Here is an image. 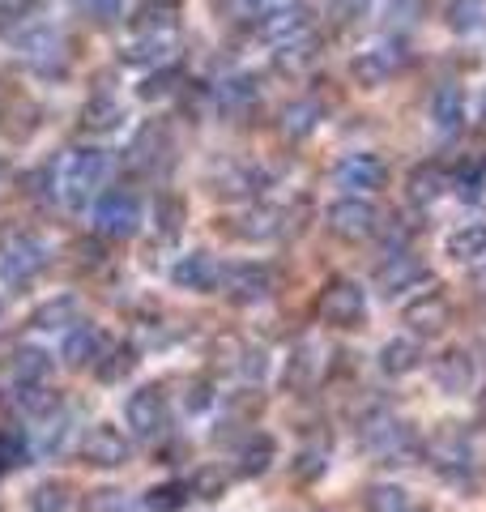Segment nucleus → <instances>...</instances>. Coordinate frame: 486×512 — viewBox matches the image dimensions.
<instances>
[{
    "label": "nucleus",
    "instance_id": "obj_38",
    "mask_svg": "<svg viewBox=\"0 0 486 512\" xmlns=\"http://www.w3.org/2000/svg\"><path fill=\"white\" fill-rule=\"evenodd\" d=\"M316 124H320V103L299 99L286 107V137H307Z\"/></svg>",
    "mask_w": 486,
    "mask_h": 512
},
{
    "label": "nucleus",
    "instance_id": "obj_43",
    "mask_svg": "<svg viewBox=\"0 0 486 512\" xmlns=\"http://www.w3.org/2000/svg\"><path fill=\"white\" fill-rule=\"evenodd\" d=\"M324 470H329V453L324 448H307V453H299V461H295V483H312V478H320Z\"/></svg>",
    "mask_w": 486,
    "mask_h": 512
},
{
    "label": "nucleus",
    "instance_id": "obj_1",
    "mask_svg": "<svg viewBox=\"0 0 486 512\" xmlns=\"http://www.w3.org/2000/svg\"><path fill=\"white\" fill-rule=\"evenodd\" d=\"M103 175H107L103 150H69L56 171V197L69 205V210H86L90 197L103 188Z\"/></svg>",
    "mask_w": 486,
    "mask_h": 512
},
{
    "label": "nucleus",
    "instance_id": "obj_18",
    "mask_svg": "<svg viewBox=\"0 0 486 512\" xmlns=\"http://www.w3.org/2000/svg\"><path fill=\"white\" fill-rule=\"evenodd\" d=\"M431 274H427V265L418 261V256H410V252H397V256H388V261L380 265V274H376V286L384 295H397V291H410V286H418V282H427Z\"/></svg>",
    "mask_w": 486,
    "mask_h": 512
},
{
    "label": "nucleus",
    "instance_id": "obj_12",
    "mask_svg": "<svg viewBox=\"0 0 486 512\" xmlns=\"http://www.w3.org/2000/svg\"><path fill=\"white\" fill-rule=\"evenodd\" d=\"M128 167L141 171V175H158V167L167 171L171 167V137H167V124H145L141 133L133 137L128 146Z\"/></svg>",
    "mask_w": 486,
    "mask_h": 512
},
{
    "label": "nucleus",
    "instance_id": "obj_45",
    "mask_svg": "<svg viewBox=\"0 0 486 512\" xmlns=\"http://www.w3.org/2000/svg\"><path fill=\"white\" fill-rule=\"evenodd\" d=\"M482 188H486V163H469V167H461V175H457V197L478 201V197H482Z\"/></svg>",
    "mask_w": 486,
    "mask_h": 512
},
{
    "label": "nucleus",
    "instance_id": "obj_33",
    "mask_svg": "<svg viewBox=\"0 0 486 512\" xmlns=\"http://www.w3.org/2000/svg\"><path fill=\"white\" fill-rule=\"evenodd\" d=\"M30 461V440L22 427H0V470H18Z\"/></svg>",
    "mask_w": 486,
    "mask_h": 512
},
{
    "label": "nucleus",
    "instance_id": "obj_40",
    "mask_svg": "<svg viewBox=\"0 0 486 512\" xmlns=\"http://www.w3.org/2000/svg\"><path fill=\"white\" fill-rule=\"evenodd\" d=\"M69 508V487L64 483H39L30 491V512H64Z\"/></svg>",
    "mask_w": 486,
    "mask_h": 512
},
{
    "label": "nucleus",
    "instance_id": "obj_4",
    "mask_svg": "<svg viewBox=\"0 0 486 512\" xmlns=\"http://www.w3.org/2000/svg\"><path fill=\"white\" fill-rule=\"evenodd\" d=\"M427 461L444 478H452V483H465V478H474V444H469V436H465L457 423H448V427H440L431 436Z\"/></svg>",
    "mask_w": 486,
    "mask_h": 512
},
{
    "label": "nucleus",
    "instance_id": "obj_36",
    "mask_svg": "<svg viewBox=\"0 0 486 512\" xmlns=\"http://www.w3.org/2000/svg\"><path fill=\"white\" fill-rule=\"evenodd\" d=\"M226 466H201L197 474L188 478V491L197 495V500H218V495H226Z\"/></svg>",
    "mask_w": 486,
    "mask_h": 512
},
{
    "label": "nucleus",
    "instance_id": "obj_27",
    "mask_svg": "<svg viewBox=\"0 0 486 512\" xmlns=\"http://www.w3.org/2000/svg\"><path fill=\"white\" fill-rule=\"evenodd\" d=\"M52 376V355L39 346H22L13 355V384H43Z\"/></svg>",
    "mask_w": 486,
    "mask_h": 512
},
{
    "label": "nucleus",
    "instance_id": "obj_26",
    "mask_svg": "<svg viewBox=\"0 0 486 512\" xmlns=\"http://www.w3.org/2000/svg\"><path fill=\"white\" fill-rule=\"evenodd\" d=\"M431 120H435L440 133H452V128L465 120V99H461L457 86H440L431 94Z\"/></svg>",
    "mask_w": 486,
    "mask_h": 512
},
{
    "label": "nucleus",
    "instance_id": "obj_39",
    "mask_svg": "<svg viewBox=\"0 0 486 512\" xmlns=\"http://www.w3.org/2000/svg\"><path fill=\"white\" fill-rule=\"evenodd\" d=\"M188 495H192L188 483H167V487H154L150 495H145V508L150 512H180Z\"/></svg>",
    "mask_w": 486,
    "mask_h": 512
},
{
    "label": "nucleus",
    "instance_id": "obj_21",
    "mask_svg": "<svg viewBox=\"0 0 486 512\" xmlns=\"http://www.w3.org/2000/svg\"><path fill=\"white\" fill-rule=\"evenodd\" d=\"M423 367V346H418L414 338H393V342H384L380 350V372L384 376H410Z\"/></svg>",
    "mask_w": 486,
    "mask_h": 512
},
{
    "label": "nucleus",
    "instance_id": "obj_11",
    "mask_svg": "<svg viewBox=\"0 0 486 512\" xmlns=\"http://www.w3.org/2000/svg\"><path fill=\"white\" fill-rule=\"evenodd\" d=\"M316 22V13L312 5H282V9H273V13H261V39L265 43H278V47H295V39H303L307 30H312Z\"/></svg>",
    "mask_w": 486,
    "mask_h": 512
},
{
    "label": "nucleus",
    "instance_id": "obj_20",
    "mask_svg": "<svg viewBox=\"0 0 486 512\" xmlns=\"http://www.w3.org/2000/svg\"><path fill=\"white\" fill-rule=\"evenodd\" d=\"M286 214L282 210H273V205H256V210H248L243 218H235V235L239 239H278L282 231H286V222H282Z\"/></svg>",
    "mask_w": 486,
    "mask_h": 512
},
{
    "label": "nucleus",
    "instance_id": "obj_32",
    "mask_svg": "<svg viewBox=\"0 0 486 512\" xmlns=\"http://www.w3.org/2000/svg\"><path fill=\"white\" fill-rule=\"evenodd\" d=\"M448 188V175L440 171V167H431V163H423V167H414V175H410V197L418 201V205H427V201H435L440 192Z\"/></svg>",
    "mask_w": 486,
    "mask_h": 512
},
{
    "label": "nucleus",
    "instance_id": "obj_24",
    "mask_svg": "<svg viewBox=\"0 0 486 512\" xmlns=\"http://www.w3.org/2000/svg\"><path fill=\"white\" fill-rule=\"evenodd\" d=\"M30 325L35 329H73V325H81V303L73 295H60L52 303H43V308L30 316Z\"/></svg>",
    "mask_w": 486,
    "mask_h": 512
},
{
    "label": "nucleus",
    "instance_id": "obj_30",
    "mask_svg": "<svg viewBox=\"0 0 486 512\" xmlns=\"http://www.w3.org/2000/svg\"><path fill=\"white\" fill-rule=\"evenodd\" d=\"M9 402L18 406L22 414H30V419H39V414H52V410L60 406V397L47 389V384H18Z\"/></svg>",
    "mask_w": 486,
    "mask_h": 512
},
{
    "label": "nucleus",
    "instance_id": "obj_46",
    "mask_svg": "<svg viewBox=\"0 0 486 512\" xmlns=\"http://www.w3.org/2000/svg\"><path fill=\"white\" fill-rule=\"evenodd\" d=\"M141 508L133 500H124L120 491H94V500H90V512H141Z\"/></svg>",
    "mask_w": 486,
    "mask_h": 512
},
{
    "label": "nucleus",
    "instance_id": "obj_3",
    "mask_svg": "<svg viewBox=\"0 0 486 512\" xmlns=\"http://www.w3.org/2000/svg\"><path fill=\"white\" fill-rule=\"evenodd\" d=\"M316 312H320V320H324L329 329H359L363 316H367V295H363L359 282L333 278V282L320 291Z\"/></svg>",
    "mask_w": 486,
    "mask_h": 512
},
{
    "label": "nucleus",
    "instance_id": "obj_13",
    "mask_svg": "<svg viewBox=\"0 0 486 512\" xmlns=\"http://www.w3.org/2000/svg\"><path fill=\"white\" fill-rule=\"evenodd\" d=\"M128 453H133V448H128V440L111 423L90 427L86 440H81V461H86V466H99V470H120L128 461Z\"/></svg>",
    "mask_w": 486,
    "mask_h": 512
},
{
    "label": "nucleus",
    "instance_id": "obj_25",
    "mask_svg": "<svg viewBox=\"0 0 486 512\" xmlns=\"http://www.w3.org/2000/svg\"><path fill=\"white\" fill-rule=\"evenodd\" d=\"M444 248L452 261H478V256H486V222H465L448 235Z\"/></svg>",
    "mask_w": 486,
    "mask_h": 512
},
{
    "label": "nucleus",
    "instance_id": "obj_8",
    "mask_svg": "<svg viewBox=\"0 0 486 512\" xmlns=\"http://www.w3.org/2000/svg\"><path fill=\"white\" fill-rule=\"evenodd\" d=\"M94 227H99L107 239H133L141 227V201L133 192H107L94 205Z\"/></svg>",
    "mask_w": 486,
    "mask_h": 512
},
{
    "label": "nucleus",
    "instance_id": "obj_5",
    "mask_svg": "<svg viewBox=\"0 0 486 512\" xmlns=\"http://www.w3.org/2000/svg\"><path fill=\"white\" fill-rule=\"evenodd\" d=\"M324 227H329V235L346 239V244H359V239H371L380 231V210L363 197H342V201L329 205Z\"/></svg>",
    "mask_w": 486,
    "mask_h": 512
},
{
    "label": "nucleus",
    "instance_id": "obj_9",
    "mask_svg": "<svg viewBox=\"0 0 486 512\" xmlns=\"http://www.w3.org/2000/svg\"><path fill=\"white\" fill-rule=\"evenodd\" d=\"M337 188H346L350 197H363V192H380L388 184V167L380 154H346L342 163L333 167Z\"/></svg>",
    "mask_w": 486,
    "mask_h": 512
},
{
    "label": "nucleus",
    "instance_id": "obj_44",
    "mask_svg": "<svg viewBox=\"0 0 486 512\" xmlns=\"http://www.w3.org/2000/svg\"><path fill=\"white\" fill-rule=\"evenodd\" d=\"M180 82H184L180 69H162V73H154V77H145L141 82V99H167V94H175Z\"/></svg>",
    "mask_w": 486,
    "mask_h": 512
},
{
    "label": "nucleus",
    "instance_id": "obj_37",
    "mask_svg": "<svg viewBox=\"0 0 486 512\" xmlns=\"http://www.w3.org/2000/svg\"><path fill=\"white\" fill-rule=\"evenodd\" d=\"M482 18H486V0H452V5H448V26L457 30V35L478 30Z\"/></svg>",
    "mask_w": 486,
    "mask_h": 512
},
{
    "label": "nucleus",
    "instance_id": "obj_7",
    "mask_svg": "<svg viewBox=\"0 0 486 512\" xmlns=\"http://www.w3.org/2000/svg\"><path fill=\"white\" fill-rule=\"evenodd\" d=\"M401 64H405V43L401 39H384V43H371L363 56L350 60V77L359 86L376 90V86H384L388 77L401 69Z\"/></svg>",
    "mask_w": 486,
    "mask_h": 512
},
{
    "label": "nucleus",
    "instance_id": "obj_42",
    "mask_svg": "<svg viewBox=\"0 0 486 512\" xmlns=\"http://www.w3.org/2000/svg\"><path fill=\"white\" fill-rule=\"evenodd\" d=\"M154 218H158L162 235L175 239V235H180V227H184V201H180V197H158Z\"/></svg>",
    "mask_w": 486,
    "mask_h": 512
},
{
    "label": "nucleus",
    "instance_id": "obj_6",
    "mask_svg": "<svg viewBox=\"0 0 486 512\" xmlns=\"http://www.w3.org/2000/svg\"><path fill=\"white\" fill-rule=\"evenodd\" d=\"M124 419H128V427H133V436H141V440L162 436V431H167V423H171L167 393H162L158 384H141V389L124 402Z\"/></svg>",
    "mask_w": 486,
    "mask_h": 512
},
{
    "label": "nucleus",
    "instance_id": "obj_35",
    "mask_svg": "<svg viewBox=\"0 0 486 512\" xmlns=\"http://www.w3.org/2000/svg\"><path fill=\"white\" fill-rule=\"evenodd\" d=\"M363 508L367 512H410V495L393 483H380V487H367Z\"/></svg>",
    "mask_w": 486,
    "mask_h": 512
},
{
    "label": "nucleus",
    "instance_id": "obj_50",
    "mask_svg": "<svg viewBox=\"0 0 486 512\" xmlns=\"http://www.w3.org/2000/svg\"><path fill=\"white\" fill-rule=\"evenodd\" d=\"M410 512H427V508H410Z\"/></svg>",
    "mask_w": 486,
    "mask_h": 512
},
{
    "label": "nucleus",
    "instance_id": "obj_19",
    "mask_svg": "<svg viewBox=\"0 0 486 512\" xmlns=\"http://www.w3.org/2000/svg\"><path fill=\"white\" fill-rule=\"evenodd\" d=\"M401 316H405V325H410L414 333H440L448 325L452 308H448L444 291H427V295H418L414 303H405Z\"/></svg>",
    "mask_w": 486,
    "mask_h": 512
},
{
    "label": "nucleus",
    "instance_id": "obj_10",
    "mask_svg": "<svg viewBox=\"0 0 486 512\" xmlns=\"http://www.w3.org/2000/svg\"><path fill=\"white\" fill-rule=\"evenodd\" d=\"M218 286H222V295L231 299V303L248 308V303L269 299V291H273V274H269L265 265H231V269H222Z\"/></svg>",
    "mask_w": 486,
    "mask_h": 512
},
{
    "label": "nucleus",
    "instance_id": "obj_47",
    "mask_svg": "<svg viewBox=\"0 0 486 512\" xmlns=\"http://www.w3.org/2000/svg\"><path fill=\"white\" fill-rule=\"evenodd\" d=\"M265 5H269V0H235L239 13H265Z\"/></svg>",
    "mask_w": 486,
    "mask_h": 512
},
{
    "label": "nucleus",
    "instance_id": "obj_2",
    "mask_svg": "<svg viewBox=\"0 0 486 512\" xmlns=\"http://www.w3.org/2000/svg\"><path fill=\"white\" fill-rule=\"evenodd\" d=\"M359 444H363V453H371V457L397 461L405 453H414V427L405 419H397L393 410L371 406L359 419Z\"/></svg>",
    "mask_w": 486,
    "mask_h": 512
},
{
    "label": "nucleus",
    "instance_id": "obj_22",
    "mask_svg": "<svg viewBox=\"0 0 486 512\" xmlns=\"http://www.w3.org/2000/svg\"><path fill=\"white\" fill-rule=\"evenodd\" d=\"M273 457H278V444H273V436H261V431L243 440V448L235 453V461H239V474H243V478L265 474V470L273 466Z\"/></svg>",
    "mask_w": 486,
    "mask_h": 512
},
{
    "label": "nucleus",
    "instance_id": "obj_16",
    "mask_svg": "<svg viewBox=\"0 0 486 512\" xmlns=\"http://www.w3.org/2000/svg\"><path fill=\"white\" fill-rule=\"evenodd\" d=\"M218 278H222V269L214 265L209 252H192L184 261H175V269H171V282L180 286V291H192V295L218 291Z\"/></svg>",
    "mask_w": 486,
    "mask_h": 512
},
{
    "label": "nucleus",
    "instance_id": "obj_48",
    "mask_svg": "<svg viewBox=\"0 0 486 512\" xmlns=\"http://www.w3.org/2000/svg\"><path fill=\"white\" fill-rule=\"evenodd\" d=\"M474 286H478V295H482V299H486V269H482V274H478V278H474Z\"/></svg>",
    "mask_w": 486,
    "mask_h": 512
},
{
    "label": "nucleus",
    "instance_id": "obj_31",
    "mask_svg": "<svg viewBox=\"0 0 486 512\" xmlns=\"http://www.w3.org/2000/svg\"><path fill=\"white\" fill-rule=\"evenodd\" d=\"M133 367H137V350L133 346H111L107 355L94 363V372H99L103 384H120L128 372H133Z\"/></svg>",
    "mask_w": 486,
    "mask_h": 512
},
{
    "label": "nucleus",
    "instance_id": "obj_41",
    "mask_svg": "<svg viewBox=\"0 0 486 512\" xmlns=\"http://www.w3.org/2000/svg\"><path fill=\"white\" fill-rule=\"evenodd\" d=\"M167 52H171V39L150 35L133 47H124V64H154V60H167Z\"/></svg>",
    "mask_w": 486,
    "mask_h": 512
},
{
    "label": "nucleus",
    "instance_id": "obj_28",
    "mask_svg": "<svg viewBox=\"0 0 486 512\" xmlns=\"http://www.w3.org/2000/svg\"><path fill=\"white\" fill-rule=\"evenodd\" d=\"M120 120H124V111L116 99H107V94H99V99H90L81 107V128H86V133H116Z\"/></svg>",
    "mask_w": 486,
    "mask_h": 512
},
{
    "label": "nucleus",
    "instance_id": "obj_29",
    "mask_svg": "<svg viewBox=\"0 0 486 512\" xmlns=\"http://www.w3.org/2000/svg\"><path fill=\"white\" fill-rule=\"evenodd\" d=\"M256 103V82L248 73H239V77H231V82H222V90H218V107H222V116H243Z\"/></svg>",
    "mask_w": 486,
    "mask_h": 512
},
{
    "label": "nucleus",
    "instance_id": "obj_15",
    "mask_svg": "<svg viewBox=\"0 0 486 512\" xmlns=\"http://www.w3.org/2000/svg\"><path fill=\"white\" fill-rule=\"evenodd\" d=\"M43 269H47V248L39 239H18V244L5 252V261H0V278L9 286H22L35 274H43Z\"/></svg>",
    "mask_w": 486,
    "mask_h": 512
},
{
    "label": "nucleus",
    "instance_id": "obj_14",
    "mask_svg": "<svg viewBox=\"0 0 486 512\" xmlns=\"http://www.w3.org/2000/svg\"><path fill=\"white\" fill-rule=\"evenodd\" d=\"M474 376H478V367H474V355L461 346H452L444 350V355H435L431 363V380H435V389L448 393V397H461L474 389Z\"/></svg>",
    "mask_w": 486,
    "mask_h": 512
},
{
    "label": "nucleus",
    "instance_id": "obj_34",
    "mask_svg": "<svg viewBox=\"0 0 486 512\" xmlns=\"http://www.w3.org/2000/svg\"><path fill=\"white\" fill-rule=\"evenodd\" d=\"M320 367H324L320 346H316L312 338L299 342V350L290 355V384H312V380L320 376Z\"/></svg>",
    "mask_w": 486,
    "mask_h": 512
},
{
    "label": "nucleus",
    "instance_id": "obj_17",
    "mask_svg": "<svg viewBox=\"0 0 486 512\" xmlns=\"http://www.w3.org/2000/svg\"><path fill=\"white\" fill-rule=\"evenodd\" d=\"M103 355H107V338L94 325L69 329V338H64V346H60V359H64V367H73V372H81V367H90V363H99Z\"/></svg>",
    "mask_w": 486,
    "mask_h": 512
},
{
    "label": "nucleus",
    "instance_id": "obj_23",
    "mask_svg": "<svg viewBox=\"0 0 486 512\" xmlns=\"http://www.w3.org/2000/svg\"><path fill=\"white\" fill-rule=\"evenodd\" d=\"M180 18V0H141L133 13V26L141 35H158V30H171Z\"/></svg>",
    "mask_w": 486,
    "mask_h": 512
},
{
    "label": "nucleus",
    "instance_id": "obj_51",
    "mask_svg": "<svg viewBox=\"0 0 486 512\" xmlns=\"http://www.w3.org/2000/svg\"><path fill=\"white\" fill-rule=\"evenodd\" d=\"M0 308H5V303H0Z\"/></svg>",
    "mask_w": 486,
    "mask_h": 512
},
{
    "label": "nucleus",
    "instance_id": "obj_49",
    "mask_svg": "<svg viewBox=\"0 0 486 512\" xmlns=\"http://www.w3.org/2000/svg\"><path fill=\"white\" fill-rule=\"evenodd\" d=\"M478 419H482V423H486V393H482V397H478Z\"/></svg>",
    "mask_w": 486,
    "mask_h": 512
}]
</instances>
